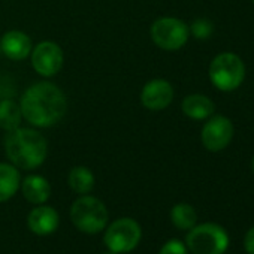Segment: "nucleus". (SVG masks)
Here are the masks:
<instances>
[{
    "label": "nucleus",
    "mask_w": 254,
    "mask_h": 254,
    "mask_svg": "<svg viewBox=\"0 0 254 254\" xmlns=\"http://www.w3.org/2000/svg\"><path fill=\"white\" fill-rule=\"evenodd\" d=\"M202 144L208 151L224 150L233 138V124L227 117L217 115L209 118L202 129Z\"/></svg>",
    "instance_id": "nucleus-8"
},
{
    "label": "nucleus",
    "mask_w": 254,
    "mask_h": 254,
    "mask_svg": "<svg viewBox=\"0 0 254 254\" xmlns=\"http://www.w3.org/2000/svg\"><path fill=\"white\" fill-rule=\"evenodd\" d=\"M245 78L244 62L233 53L218 54L209 66V79L221 91L236 90Z\"/></svg>",
    "instance_id": "nucleus-5"
},
{
    "label": "nucleus",
    "mask_w": 254,
    "mask_h": 254,
    "mask_svg": "<svg viewBox=\"0 0 254 254\" xmlns=\"http://www.w3.org/2000/svg\"><path fill=\"white\" fill-rule=\"evenodd\" d=\"M106 206L93 196H82L76 199L70 206L72 223L84 233L94 235L102 232L108 223Z\"/></svg>",
    "instance_id": "nucleus-3"
},
{
    "label": "nucleus",
    "mask_w": 254,
    "mask_h": 254,
    "mask_svg": "<svg viewBox=\"0 0 254 254\" xmlns=\"http://www.w3.org/2000/svg\"><path fill=\"white\" fill-rule=\"evenodd\" d=\"M159 254H189V253H187L186 245H184L181 241H178V239H171V241H168V242L162 247V250H160Z\"/></svg>",
    "instance_id": "nucleus-20"
},
{
    "label": "nucleus",
    "mask_w": 254,
    "mask_h": 254,
    "mask_svg": "<svg viewBox=\"0 0 254 254\" xmlns=\"http://www.w3.org/2000/svg\"><path fill=\"white\" fill-rule=\"evenodd\" d=\"M253 3H254V0H253Z\"/></svg>",
    "instance_id": "nucleus-24"
},
{
    "label": "nucleus",
    "mask_w": 254,
    "mask_h": 254,
    "mask_svg": "<svg viewBox=\"0 0 254 254\" xmlns=\"http://www.w3.org/2000/svg\"><path fill=\"white\" fill-rule=\"evenodd\" d=\"M2 51L11 60H24L32 51V41L26 33L11 30L2 38Z\"/></svg>",
    "instance_id": "nucleus-12"
},
{
    "label": "nucleus",
    "mask_w": 254,
    "mask_h": 254,
    "mask_svg": "<svg viewBox=\"0 0 254 254\" xmlns=\"http://www.w3.org/2000/svg\"><path fill=\"white\" fill-rule=\"evenodd\" d=\"M183 112L193 120H206L214 112V103L203 94H190L183 100Z\"/></svg>",
    "instance_id": "nucleus-14"
},
{
    "label": "nucleus",
    "mask_w": 254,
    "mask_h": 254,
    "mask_svg": "<svg viewBox=\"0 0 254 254\" xmlns=\"http://www.w3.org/2000/svg\"><path fill=\"white\" fill-rule=\"evenodd\" d=\"M69 187L78 194H87L94 187V175L85 166H76L69 172Z\"/></svg>",
    "instance_id": "nucleus-17"
},
{
    "label": "nucleus",
    "mask_w": 254,
    "mask_h": 254,
    "mask_svg": "<svg viewBox=\"0 0 254 254\" xmlns=\"http://www.w3.org/2000/svg\"><path fill=\"white\" fill-rule=\"evenodd\" d=\"M174 99V88L166 79H153L141 91V102L150 111H162Z\"/></svg>",
    "instance_id": "nucleus-10"
},
{
    "label": "nucleus",
    "mask_w": 254,
    "mask_h": 254,
    "mask_svg": "<svg viewBox=\"0 0 254 254\" xmlns=\"http://www.w3.org/2000/svg\"><path fill=\"white\" fill-rule=\"evenodd\" d=\"M20 172L8 163H0V202L9 200L20 187Z\"/></svg>",
    "instance_id": "nucleus-15"
},
{
    "label": "nucleus",
    "mask_w": 254,
    "mask_h": 254,
    "mask_svg": "<svg viewBox=\"0 0 254 254\" xmlns=\"http://www.w3.org/2000/svg\"><path fill=\"white\" fill-rule=\"evenodd\" d=\"M190 30L187 24L178 18L165 17L154 21L151 27V38L157 47L166 51H177L183 48L189 39Z\"/></svg>",
    "instance_id": "nucleus-7"
},
{
    "label": "nucleus",
    "mask_w": 254,
    "mask_h": 254,
    "mask_svg": "<svg viewBox=\"0 0 254 254\" xmlns=\"http://www.w3.org/2000/svg\"><path fill=\"white\" fill-rule=\"evenodd\" d=\"M32 64L42 76H54L63 66V51L54 42H41L33 50Z\"/></svg>",
    "instance_id": "nucleus-9"
},
{
    "label": "nucleus",
    "mask_w": 254,
    "mask_h": 254,
    "mask_svg": "<svg viewBox=\"0 0 254 254\" xmlns=\"http://www.w3.org/2000/svg\"><path fill=\"white\" fill-rule=\"evenodd\" d=\"M141 227L132 218L115 220L105 232L103 242L114 253H129L136 248L141 241Z\"/></svg>",
    "instance_id": "nucleus-6"
},
{
    "label": "nucleus",
    "mask_w": 254,
    "mask_h": 254,
    "mask_svg": "<svg viewBox=\"0 0 254 254\" xmlns=\"http://www.w3.org/2000/svg\"><path fill=\"white\" fill-rule=\"evenodd\" d=\"M29 227L35 235L47 236L57 230L59 227V214L51 206H38L32 209L27 218Z\"/></svg>",
    "instance_id": "nucleus-11"
},
{
    "label": "nucleus",
    "mask_w": 254,
    "mask_h": 254,
    "mask_svg": "<svg viewBox=\"0 0 254 254\" xmlns=\"http://www.w3.org/2000/svg\"><path fill=\"white\" fill-rule=\"evenodd\" d=\"M191 32L197 39H208L212 33V24L208 20H196L191 24Z\"/></svg>",
    "instance_id": "nucleus-19"
},
{
    "label": "nucleus",
    "mask_w": 254,
    "mask_h": 254,
    "mask_svg": "<svg viewBox=\"0 0 254 254\" xmlns=\"http://www.w3.org/2000/svg\"><path fill=\"white\" fill-rule=\"evenodd\" d=\"M253 171H254V159H253Z\"/></svg>",
    "instance_id": "nucleus-23"
},
{
    "label": "nucleus",
    "mask_w": 254,
    "mask_h": 254,
    "mask_svg": "<svg viewBox=\"0 0 254 254\" xmlns=\"http://www.w3.org/2000/svg\"><path fill=\"white\" fill-rule=\"evenodd\" d=\"M5 150L8 159L21 169H35L41 166L48 153L45 138L33 129L17 127L9 130L5 138Z\"/></svg>",
    "instance_id": "nucleus-2"
},
{
    "label": "nucleus",
    "mask_w": 254,
    "mask_h": 254,
    "mask_svg": "<svg viewBox=\"0 0 254 254\" xmlns=\"http://www.w3.org/2000/svg\"><path fill=\"white\" fill-rule=\"evenodd\" d=\"M23 118L21 108L9 99H5L0 102V127L3 130L9 132L20 127Z\"/></svg>",
    "instance_id": "nucleus-16"
},
{
    "label": "nucleus",
    "mask_w": 254,
    "mask_h": 254,
    "mask_svg": "<svg viewBox=\"0 0 254 254\" xmlns=\"http://www.w3.org/2000/svg\"><path fill=\"white\" fill-rule=\"evenodd\" d=\"M23 117L36 127H50L62 120L67 102L64 93L51 82H38L21 97Z\"/></svg>",
    "instance_id": "nucleus-1"
},
{
    "label": "nucleus",
    "mask_w": 254,
    "mask_h": 254,
    "mask_svg": "<svg viewBox=\"0 0 254 254\" xmlns=\"http://www.w3.org/2000/svg\"><path fill=\"white\" fill-rule=\"evenodd\" d=\"M21 189H23L24 197L29 202L36 203V205H41V203L47 202L50 194H51L50 183L41 175H29V177H26V180L21 184Z\"/></svg>",
    "instance_id": "nucleus-13"
},
{
    "label": "nucleus",
    "mask_w": 254,
    "mask_h": 254,
    "mask_svg": "<svg viewBox=\"0 0 254 254\" xmlns=\"http://www.w3.org/2000/svg\"><path fill=\"white\" fill-rule=\"evenodd\" d=\"M103 254H118V253H114V251L109 250V251H106V253H103Z\"/></svg>",
    "instance_id": "nucleus-22"
},
{
    "label": "nucleus",
    "mask_w": 254,
    "mask_h": 254,
    "mask_svg": "<svg viewBox=\"0 0 254 254\" xmlns=\"http://www.w3.org/2000/svg\"><path fill=\"white\" fill-rule=\"evenodd\" d=\"M244 247L248 254H254V226L247 232L244 238Z\"/></svg>",
    "instance_id": "nucleus-21"
},
{
    "label": "nucleus",
    "mask_w": 254,
    "mask_h": 254,
    "mask_svg": "<svg viewBox=\"0 0 254 254\" xmlns=\"http://www.w3.org/2000/svg\"><path fill=\"white\" fill-rule=\"evenodd\" d=\"M171 220L174 226L180 230H190L196 226L197 215L191 205L189 203H178L171 211Z\"/></svg>",
    "instance_id": "nucleus-18"
},
{
    "label": "nucleus",
    "mask_w": 254,
    "mask_h": 254,
    "mask_svg": "<svg viewBox=\"0 0 254 254\" xmlns=\"http://www.w3.org/2000/svg\"><path fill=\"white\" fill-rule=\"evenodd\" d=\"M186 242L193 254H224L229 247V235L215 223H203L190 229Z\"/></svg>",
    "instance_id": "nucleus-4"
}]
</instances>
